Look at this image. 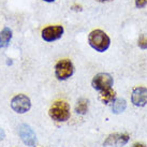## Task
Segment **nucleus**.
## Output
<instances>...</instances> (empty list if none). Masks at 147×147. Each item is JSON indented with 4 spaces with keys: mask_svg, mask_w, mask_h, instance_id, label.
<instances>
[{
    "mask_svg": "<svg viewBox=\"0 0 147 147\" xmlns=\"http://www.w3.org/2000/svg\"><path fill=\"white\" fill-rule=\"evenodd\" d=\"M88 43L94 49L99 53H103L106 49H109L111 45V39L101 29L92 30L88 34Z\"/></svg>",
    "mask_w": 147,
    "mask_h": 147,
    "instance_id": "nucleus-1",
    "label": "nucleus"
},
{
    "mask_svg": "<svg viewBox=\"0 0 147 147\" xmlns=\"http://www.w3.org/2000/svg\"><path fill=\"white\" fill-rule=\"evenodd\" d=\"M51 118L57 123H65L70 118V106L65 101L58 100L53 103L49 112Z\"/></svg>",
    "mask_w": 147,
    "mask_h": 147,
    "instance_id": "nucleus-2",
    "label": "nucleus"
},
{
    "mask_svg": "<svg viewBox=\"0 0 147 147\" xmlns=\"http://www.w3.org/2000/svg\"><path fill=\"white\" fill-rule=\"evenodd\" d=\"M74 73V65L69 59H61L55 65V75L59 81H65Z\"/></svg>",
    "mask_w": 147,
    "mask_h": 147,
    "instance_id": "nucleus-3",
    "label": "nucleus"
},
{
    "mask_svg": "<svg viewBox=\"0 0 147 147\" xmlns=\"http://www.w3.org/2000/svg\"><path fill=\"white\" fill-rule=\"evenodd\" d=\"M113 84H114V80L109 73H98L97 75H94L91 82L92 87L100 92L111 89Z\"/></svg>",
    "mask_w": 147,
    "mask_h": 147,
    "instance_id": "nucleus-4",
    "label": "nucleus"
},
{
    "mask_svg": "<svg viewBox=\"0 0 147 147\" xmlns=\"http://www.w3.org/2000/svg\"><path fill=\"white\" fill-rule=\"evenodd\" d=\"M11 107L14 112H16L18 114H24L30 110L31 101L25 94H17L11 100Z\"/></svg>",
    "mask_w": 147,
    "mask_h": 147,
    "instance_id": "nucleus-5",
    "label": "nucleus"
},
{
    "mask_svg": "<svg viewBox=\"0 0 147 147\" xmlns=\"http://www.w3.org/2000/svg\"><path fill=\"white\" fill-rule=\"evenodd\" d=\"M65 29L61 25H55V26H47L45 27L41 32L42 39L46 42H53L60 39L63 34Z\"/></svg>",
    "mask_w": 147,
    "mask_h": 147,
    "instance_id": "nucleus-6",
    "label": "nucleus"
},
{
    "mask_svg": "<svg viewBox=\"0 0 147 147\" xmlns=\"http://www.w3.org/2000/svg\"><path fill=\"white\" fill-rule=\"evenodd\" d=\"M18 134L21 136L22 141L24 142L27 146L29 147H36L37 143V136L33 130L27 125H21L18 128Z\"/></svg>",
    "mask_w": 147,
    "mask_h": 147,
    "instance_id": "nucleus-7",
    "label": "nucleus"
},
{
    "mask_svg": "<svg viewBox=\"0 0 147 147\" xmlns=\"http://www.w3.org/2000/svg\"><path fill=\"white\" fill-rule=\"evenodd\" d=\"M131 102L133 105L143 107L147 104V88L136 87L131 94Z\"/></svg>",
    "mask_w": 147,
    "mask_h": 147,
    "instance_id": "nucleus-8",
    "label": "nucleus"
},
{
    "mask_svg": "<svg viewBox=\"0 0 147 147\" xmlns=\"http://www.w3.org/2000/svg\"><path fill=\"white\" fill-rule=\"evenodd\" d=\"M129 141V135L128 134H111L106 141L104 142V146H112V147H119L126 145Z\"/></svg>",
    "mask_w": 147,
    "mask_h": 147,
    "instance_id": "nucleus-9",
    "label": "nucleus"
},
{
    "mask_svg": "<svg viewBox=\"0 0 147 147\" xmlns=\"http://www.w3.org/2000/svg\"><path fill=\"white\" fill-rule=\"evenodd\" d=\"M12 39V30L9 27H4L0 31V49L7 47Z\"/></svg>",
    "mask_w": 147,
    "mask_h": 147,
    "instance_id": "nucleus-10",
    "label": "nucleus"
},
{
    "mask_svg": "<svg viewBox=\"0 0 147 147\" xmlns=\"http://www.w3.org/2000/svg\"><path fill=\"white\" fill-rule=\"evenodd\" d=\"M115 99H116V92H115L112 88L109 90H105V91L100 92V100H101L104 104L113 103L115 101Z\"/></svg>",
    "mask_w": 147,
    "mask_h": 147,
    "instance_id": "nucleus-11",
    "label": "nucleus"
},
{
    "mask_svg": "<svg viewBox=\"0 0 147 147\" xmlns=\"http://www.w3.org/2000/svg\"><path fill=\"white\" fill-rule=\"evenodd\" d=\"M126 107L127 102L125 99H115L113 105H112V110H113V113H115V114H120L126 110Z\"/></svg>",
    "mask_w": 147,
    "mask_h": 147,
    "instance_id": "nucleus-12",
    "label": "nucleus"
},
{
    "mask_svg": "<svg viewBox=\"0 0 147 147\" xmlns=\"http://www.w3.org/2000/svg\"><path fill=\"white\" fill-rule=\"evenodd\" d=\"M88 104H89V101L87 99H80L76 102V105H75V112L78 114L85 115L87 113V111H88Z\"/></svg>",
    "mask_w": 147,
    "mask_h": 147,
    "instance_id": "nucleus-13",
    "label": "nucleus"
},
{
    "mask_svg": "<svg viewBox=\"0 0 147 147\" xmlns=\"http://www.w3.org/2000/svg\"><path fill=\"white\" fill-rule=\"evenodd\" d=\"M138 45L140 49H147V36L145 34H141L138 40Z\"/></svg>",
    "mask_w": 147,
    "mask_h": 147,
    "instance_id": "nucleus-14",
    "label": "nucleus"
},
{
    "mask_svg": "<svg viewBox=\"0 0 147 147\" xmlns=\"http://www.w3.org/2000/svg\"><path fill=\"white\" fill-rule=\"evenodd\" d=\"M147 5V0H135V7L138 9H143Z\"/></svg>",
    "mask_w": 147,
    "mask_h": 147,
    "instance_id": "nucleus-15",
    "label": "nucleus"
},
{
    "mask_svg": "<svg viewBox=\"0 0 147 147\" xmlns=\"http://www.w3.org/2000/svg\"><path fill=\"white\" fill-rule=\"evenodd\" d=\"M71 9H72V10H74V11H82V7H81V5H78V4H74V5H72V7H71Z\"/></svg>",
    "mask_w": 147,
    "mask_h": 147,
    "instance_id": "nucleus-16",
    "label": "nucleus"
},
{
    "mask_svg": "<svg viewBox=\"0 0 147 147\" xmlns=\"http://www.w3.org/2000/svg\"><path fill=\"white\" fill-rule=\"evenodd\" d=\"M4 138H5V133H4V131L2 129H0V141L3 140Z\"/></svg>",
    "mask_w": 147,
    "mask_h": 147,
    "instance_id": "nucleus-17",
    "label": "nucleus"
},
{
    "mask_svg": "<svg viewBox=\"0 0 147 147\" xmlns=\"http://www.w3.org/2000/svg\"><path fill=\"white\" fill-rule=\"evenodd\" d=\"M132 147H146V146H144L143 144H134Z\"/></svg>",
    "mask_w": 147,
    "mask_h": 147,
    "instance_id": "nucleus-18",
    "label": "nucleus"
},
{
    "mask_svg": "<svg viewBox=\"0 0 147 147\" xmlns=\"http://www.w3.org/2000/svg\"><path fill=\"white\" fill-rule=\"evenodd\" d=\"M43 1H45V2H54L55 0H43Z\"/></svg>",
    "mask_w": 147,
    "mask_h": 147,
    "instance_id": "nucleus-19",
    "label": "nucleus"
},
{
    "mask_svg": "<svg viewBox=\"0 0 147 147\" xmlns=\"http://www.w3.org/2000/svg\"><path fill=\"white\" fill-rule=\"evenodd\" d=\"M100 1H109V0H100Z\"/></svg>",
    "mask_w": 147,
    "mask_h": 147,
    "instance_id": "nucleus-20",
    "label": "nucleus"
}]
</instances>
